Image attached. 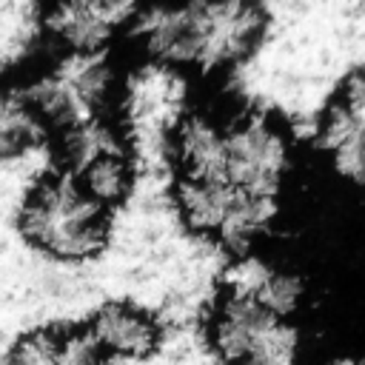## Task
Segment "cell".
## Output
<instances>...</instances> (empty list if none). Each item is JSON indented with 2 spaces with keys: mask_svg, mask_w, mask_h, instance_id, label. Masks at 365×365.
Returning a JSON list of instances; mask_svg holds the SVG:
<instances>
[{
  "mask_svg": "<svg viewBox=\"0 0 365 365\" xmlns=\"http://www.w3.org/2000/svg\"><path fill=\"white\" fill-rule=\"evenodd\" d=\"M168 148L177 180L211 182L274 202L294 168L288 131L262 111L234 117L188 111L177 120Z\"/></svg>",
  "mask_w": 365,
  "mask_h": 365,
  "instance_id": "obj_1",
  "label": "cell"
},
{
  "mask_svg": "<svg viewBox=\"0 0 365 365\" xmlns=\"http://www.w3.org/2000/svg\"><path fill=\"white\" fill-rule=\"evenodd\" d=\"M265 26L262 6L228 0L137 6L128 29L148 60L211 74L240 66L262 43Z\"/></svg>",
  "mask_w": 365,
  "mask_h": 365,
  "instance_id": "obj_2",
  "label": "cell"
},
{
  "mask_svg": "<svg viewBox=\"0 0 365 365\" xmlns=\"http://www.w3.org/2000/svg\"><path fill=\"white\" fill-rule=\"evenodd\" d=\"M20 237L54 262L97 257L111 231V211L91 200L66 171L48 174L26 194L17 211Z\"/></svg>",
  "mask_w": 365,
  "mask_h": 365,
  "instance_id": "obj_3",
  "label": "cell"
},
{
  "mask_svg": "<svg viewBox=\"0 0 365 365\" xmlns=\"http://www.w3.org/2000/svg\"><path fill=\"white\" fill-rule=\"evenodd\" d=\"M117 91V66L108 51L97 54H68L37 74L26 94L37 108L40 120L51 131H66L71 125L108 117V103Z\"/></svg>",
  "mask_w": 365,
  "mask_h": 365,
  "instance_id": "obj_4",
  "label": "cell"
},
{
  "mask_svg": "<svg viewBox=\"0 0 365 365\" xmlns=\"http://www.w3.org/2000/svg\"><path fill=\"white\" fill-rule=\"evenodd\" d=\"M208 342L222 365H299L302 356V334L294 319L228 291L208 317Z\"/></svg>",
  "mask_w": 365,
  "mask_h": 365,
  "instance_id": "obj_5",
  "label": "cell"
},
{
  "mask_svg": "<svg viewBox=\"0 0 365 365\" xmlns=\"http://www.w3.org/2000/svg\"><path fill=\"white\" fill-rule=\"evenodd\" d=\"M174 202L194 234L231 251L251 248L279 214V202L274 200L191 180H174Z\"/></svg>",
  "mask_w": 365,
  "mask_h": 365,
  "instance_id": "obj_6",
  "label": "cell"
},
{
  "mask_svg": "<svg viewBox=\"0 0 365 365\" xmlns=\"http://www.w3.org/2000/svg\"><path fill=\"white\" fill-rule=\"evenodd\" d=\"M66 174L103 208H117L134 185V160L125 134L108 117L60 131Z\"/></svg>",
  "mask_w": 365,
  "mask_h": 365,
  "instance_id": "obj_7",
  "label": "cell"
},
{
  "mask_svg": "<svg viewBox=\"0 0 365 365\" xmlns=\"http://www.w3.org/2000/svg\"><path fill=\"white\" fill-rule=\"evenodd\" d=\"M317 143L339 177L365 182V68L351 74L325 106Z\"/></svg>",
  "mask_w": 365,
  "mask_h": 365,
  "instance_id": "obj_8",
  "label": "cell"
},
{
  "mask_svg": "<svg viewBox=\"0 0 365 365\" xmlns=\"http://www.w3.org/2000/svg\"><path fill=\"white\" fill-rule=\"evenodd\" d=\"M137 6L94 0V3H57L43 14V26L68 54H97L131 26Z\"/></svg>",
  "mask_w": 365,
  "mask_h": 365,
  "instance_id": "obj_9",
  "label": "cell"
},
{
  "mask_svg": "<svg viewBox=\"0 0 365 365\" xmlns=\"http://www.w3.org/2000/svg\"><path fill=\"white\" fill-rule=\"evenodd\" d=\"M88 334V339L94 342V348L100 351V356H123V359H143L148 354L157 351L160 339H163V328L160 322L131 305V302H103L88 325L83 328Z\"/></svg>",
  "mask_w": 365,
  "mask_h": 365,
  "instance_id": "obj_10",
  "label": "cell"
},
{
  "mask_svg": "<svg viewBox=\"0 0 365 365\" xmlns=\"http://www.w3.org/2000/svg\"><path fill=\"white\" fill-rule=\"evenodd\" d=\"M225 291L237 294L277 317L294 319L305 302V279L277 262L259 259V257H242L225 279Z\"/></svg>",
  "mask_w": 365,
  "mask_h": 365,
  "instance_id": "obj_11",
  "label": "cell"
},
{
  "mask_svg": "<svg viewBox=\"0 0 365 365\" xmlns=\"http://www.w3.org/2000/svg\"><path fill=\"white\" fill-rule=\"evenodd\" d=\"M6 365H103V356L83 328H34L11 342Z\"/></svg>",
  "mask_w": 365,
  "mask_h": 365,
  "instance_id": "obj_12",
  "label": "cell"
},
{
  "mask_svg": "<svg viewBox=\"0 0 365 365\" xmlns=\"http://www.w3.org/2000/svg\"><path fill=\"white\" fill-rule=\"evenodd\" d=\"M48 128L31 106L26 86L0 80V160L23 157L46 140Z\"/></svg>",
  "mask_w": 365,
  "mask_h": 365,
  "instance_id": "obj_13",
  "label": "cell"
},
{
  "mask_svg": "<svg viewBox=\"0 0 365 365\" xmlns=\"http://www.w3.org/2000/svg\"><path fill=\"white\" fill-rule=\"evenodd\" d=\"M328 365H365V354H348V356H336Z\"/></svg>",
  "mask_w": 365,
  "mask_h": 365,
  "instance_id": "obj_14",
  "label": "cell"
},
{
  "mask_svg": "<svg viewBox=\"0 0 365 365\" xmlns=\"http://www.w3.org/2000/svg\"><path fill=\"white\" fill-rule=\"evenodd\" d=\"M325 365H328V362H325Z\"/></svg>",
  "mask_w": 365,
  "mask_h": 365,
  "instance_id": "obj_15",
  "label": "cell"
},
{
  "mask_svg": "<svg viewBox=\"0 0 365 365\" xmlns=\"http://www.w3.org/2000/svg\"><path fill=\"white\" fill-rule=\"evenodd\" d=\"M362 185H365V182H362Z\"/></svg>",
  "mask_w": 365,
  "mask_h": 365,
  "instance_id": "obj_16",
  "label": "cell"
}]
</instances>
